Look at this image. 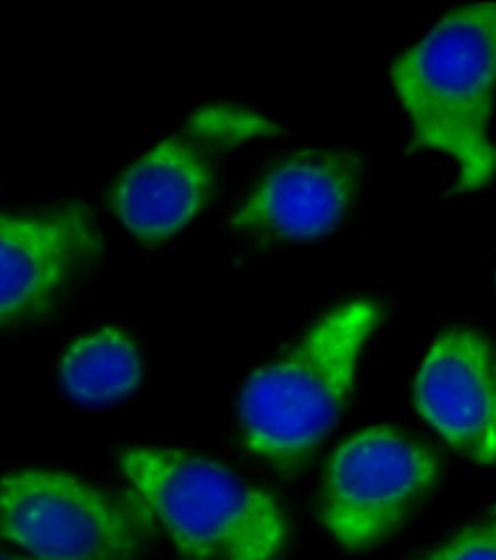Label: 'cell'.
<instances>
[{"label":"cell","instance_id":"11","mask_svg":"<svg viewBox=\"0 0 496 560\" xmlns=\"http://www.w3.org/2000/svg\"><path fill=\"white\" fill-rule=\"evenodd\" d=\"M423 560H496V515L466 526Z\"/></svg>","mask_w":496,"mask_h":560},{"label":"cell","instance_id":"8","mask_svg":"<svg viewBox=\"0 0 496 560\" xmlns=\"http://www.w3.org/2000/svg\"><path fill=\"white\" fill-rule=\"evenodd\" d=\"M228 152L194 115L138 156L111 189V212L140 242H165L192 225L217 184V156Z\"/></svg>","mask_w":496,"mask_h":560},{"label":"cell","instance_id":"2","mask_svg":"<svg viewBox=\"0 0 496 560\" xmlns=\"http://www.w3.org/2000/svg\"><path fill=\"white\" fill-rule=\"evenodd\" d=\"M380 306L354 299L318 319L286 354L255 370L240 395V430L251 455L295 474L322 446L349 400Z\"/></svg>","mask_w":496,"mask_h":560},{"label":"cell","instance_id":"12","mask_svg":"<svg viewBox=\"0 0 496 560\" xmlns=\"http://www.w3.org/2000/svg\"><path fill=\"white\" fill-rule=\"evenodd\" d=\"M0 560H33L28 556H19V553H10V551H3L0 549Z\"/></svg>","mask_w":496,"mask_h":560},{"label":"cell","instance_id":"7","mask_svg":"<svg viewBox=\"0 0 496 560\" xmlns=\"http://www.w3.org/2000/svg\"><path fill=\"white\" fill-rule=\"evenodd\" d=\"M364 161L349 150L311 148L276 161L234 209L230 225L253 240L315 242L331 235L357 200Z\"/></svg>","mask_w":496,"mask_h":560},{"label":"cell","instance_id":"10","mask_svg":"<svg viewBox=\"0 0 496 560\" xmlns=\"http://www.w3.org/2000/svg\"><path fill=\"white\" fill-rule=\"evenodd\" d=\"M143 372L136 342L115 326L83 334L58 361L62 390L90 407L123 402L143 382Z\"/></svg>","mask_w":496,"mask_h":560},{"label":"cell","instance_id":"6","mask_svg":"<svg viewBox=\"0 0 496 560\" xmlns=\"http://www.w3.org/2000/svg\"><path fill=\"white\" fill-rule=\"evenodd\" d=\"M102 250V228L85 202L0 214V329L51 313Z\"/></svg>","mask_w":496,"mask_h":560},{"label":"cell","instance_id":"9","mask_svg":"<svg viewBox=\"0 0 496 560\" xmlns=\"http://www.w3.org/2000/svg\"><path fill=\"white\" fill-rule=\"evenodd\" d=\"M414 400L462 457L496 462V347L487 336L469 326L441 334L420 363Z\"/></svg>","mask_w":496,"mask_h":560},{"label":"cell","instance_id":"4","mask_svg":"<svg viewBox=\"0 0 496 560\" xmlns=\"http://www.w3.org/2000/svg\"><path fill=\"white\" fill-rule=\"evenodd\" d=\"M152 522L136 497L72 474L19 469L0 478V540L33 560H138Z\"/></svg>","mask_w":496,"mask_h":560},{"label":"cell","instance_id":"1","mask_svg":"<svg viewBox=\"0 0 496 560\" xmlns=\"http://www.w3.org/2000/svg\"><path fill=\"white\" fill-rule=\"evenodd\" d=\"M414 148L451 156L455 191H476L496 175L489 138L496 92V3L448 12L391 67Z\"/></svg>","mask_w":496,"mask_h":560},{"label":"cell","instance_id":"3","mask_svg":"<svg viewBox=\"0 0 496 560\" xmlns=\"http://www.w3.org/2000/svg\"><path fill=\"white\" fill-rule=\"evenodd\" d=\"M117 466L184 560H276L288 545L278 501L215 459L134 446Z\"/></svg>","mask_w":496,"mask_h":560},{"label":"cell","instance_id":"5","mask_svg":"<svg viewBox=\"0 0 496 560\" xmlns=\"http://www.w3.org/2000/svg\"><path fill=\"white\" fill-rule=\"evenodd\" d=\"M439 478L437 455L395 428L361 430L331 455L320 522L347 549L384 542L403 526Z\"/></svg>","mask_w":496,"mask_h":560}]
</instances>
